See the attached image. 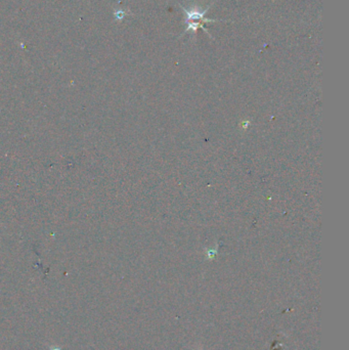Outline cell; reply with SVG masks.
Masks as SVG:
<instances>
[{
	"label": "cell",
	"mask_w": 349,
	"mask_h": 350,
	"mask_svg": "<svg viewBox=\"0 0 349 350\" xmlns=\"http://www.w3.org/2000/svg\"><path fill=\"white\" fill-rule=\"evenodd\" d=\"M184 14H185V22L189 23V22H196V21H202V23H210V22H217L218 20H210V19H205L204 15L207 13L208 9L204 12H200L199 10L197 9H193L191 11H188V10H185L184 8H182Z\"/></svg>",
	"instance_id": "obj_1"
}]
</instances>
